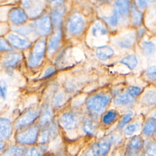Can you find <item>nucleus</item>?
<instances>
[{"label":"nucleus","instance_id":"nucleus-1","mask_svg":"<svg viewBox=\"0 0 156 156\" xmlns=\"http://www.w3.org/2000/svg\"><path fill=\"white\" fill-rule=\"evenodd\" d=\"M110 98L107 94H96L90 97L86 101L87 109L91 113V115L97 117L106 108Z\"/></svg>","mask_w":156,"mask_h":156},{"label":"nucleus","instance_id":"nucleus-2","mask_svg":"<svg viewBox=\"0 0 156 156\" xmlns=\"http://www.w3.org/2000/svg\"><path fill=\"white\" fill-rule=\"evenodd\" d=\"M39 130L38 125H31L23 128L16 135V140L21 144H32L38 140Z\"/></svg>","mask_w":156,"mask_h":156},{"label":"nucleus","instance_id":"nucleus-3","mask_svg":"<svg viewBox=\"0 0 156 156\" xmlns=\"http://www.w3.org/2000/svg\"><path fill=\"white\" fill-rule=\"evenodd\" d=\"M39 112L37 110L29 109L16 119L15 123V127L17 129H22L30 126L39 117Z\"/></svg>","mask_w":156,"mask_h":156},{"label":"nucleus","instance_id":"nucleus-4","mask_svg":"<svg viewBox=\"0 0 156 156\" xmlns=\"http://www.w3.org/2000/svg\"><path fill=\"white\" fill-rule=\"evenodd\" d=\"M45 48V40H40L36 43L29 59V65L30 67H35L40 63L44 55Z\"/></svg>","mask_w":156,"mask_h":156},{"label":"nucleus","instance_id":"nucleus-5","mask_svg":"<svg viewBox=\"0 0 156 156\" xmlns=\"http://www.w3.org/2000/svg\"><path fill=\"white\" fill-rule=\"evenodd\" d=\"M42 129L38 137V142L41 144H44L53 140L58 133V126L54 122H52L49 125Z\"/></svg>","mask_w":156,"mask_h":156},{"label":"nucleus","instance_id":"nucleus-6","mask_svg":"<svg viewBox=\"0 0 156 156\" xmlns=\"http://www.w3.org/2000/svg\"><path fill=\"white\" fill-rule=\"evenodd\" d=\"M34 30L40 35H46L51 30V23L49 16L47 15H43L37 20L33 25Z\"/></svg>","mask_w":156,"mask_h":156},{"label":"nucleus","instance_id":"nucleus-7","mask_svg":"<svg viewBox=\"0 0 156 156\" xmlns=\"http://www.w3.org/2000/svg\"><path fill=\"white\" fill-rule=\"evenodd\" d=\"M144 141L143 138L138 135H135L128 143L126 152L127 155H138L144 148Z\"/></svg>","mask_w":156,"mask_h":156},{"label":"nucleus","instance_id":"nucleus-8","mask_svg":"<svg viewBox=\"0 0 156 156\" xmlns=\"http://www.w3.org/2000/svg\"><path fill=\"white\" fill-rule=\"evenodd\" d=\"M60 122L66 130L74 129L79 123V116L71 112H65L60 117Z\"/></svg>","mask_w":156,"mask_h":156},{"label":"nucleus","instance_id":"nucleus-9","mask_svg":"<svg viewBox=\"0 0 156 156\" xmlns=\"http://www.w3.org/2000/svg\"><path fill=\"white\" fill-rule=\"evenodd\" d=\"M84 25L85 22L83 17L79 14L76 13L69 19L68 24V30L72 34H78L82 32Z\"/></svg>","mask_w":156,"mask_h":156},{"label":"nucleus","instance_id":"nucleus-10","mask_svg":"<svg viewBox=\"0 0 156 156\" xmlns=\"http://www.w3.org/2000/svg\"><path fill=\"white\" fill-rule=\"evenodd\" d=\"M130 2L129 0H115L113 13L116 15L118 20L125 19L129 12Z\"/></svg>","mask_w":156,"mask_h":156},{"label":"nucleus","instance_id":"nucleus-11","mask_svg":"<svg viewBox=\"0 0 156 156\" xmlns=\"http://www.w3.org/2000/svg\"><path fill=\"white\" fill-rule=\"evenodd\" d=\"M112 145L109 136H107L94 143L91 148L99 155L106 156L110 150Z\"/></svg>","mask_w":156,"mask_h":156},{"label":"nucleus","instance_id":"nucleus-12","mask_svg":"<svg viewBox=\"0 0 156 156\" xmlns=\"http://www.w3.org/2000/svg\"><path fill=\"white\" fill-rule=\"evenodd\" d=\"M97 129L98 122L96 116L90 115L83 118L82 121V129L86 134L93 135L96 132Z\"/></svg>","mask_w":156,"mask_h":156},{"label":"nucleus","instance_id":"nucleus-13","mask_svg":"<svg viewBox=\"0 0 156 156\" xmlns=\"http://www.w3.org/2000/svg\"><path fill=\"white\" fill-rule=\"evenodd\" d=\"M53 119V112L51 107L46 105L43 107L40 115H39V127L43 129L49 125Z\"/></svg>","mask_w":156,"mask_h":156},{"label":"nucleus","instance_id":"nucleus-14","mask_svg":"<svg viewBox=\"0 0 156 156\" xmlns=\"http://www.w3.org/2000/svg\"><path fill=\"white\" fill-rule=\"evenodd\" d=\"M7 40L10 45L18 49H26L30 45V42L27 40L13 33L9 34L8 35Z\"/></svg>","mask_w":156,"mask_h":156},{"label":"nucleus","instance_id":"nucleus-15","mask_svg":"<svg viewBox=\"0 0 156 156\" xmlns=\"http://www.w3.org/2000/svg\"><path fill=\"white\" fill-rule=\"evenodd\" d=\"M135 35L133 32H127L122 34L116 38V43L121 48H130L135 41Z\"/></svg>","mask_w":156,"mask_h":156},{"label":"nucleus","instance_id":"nucleus-16","mask_svg":"<svg viewBox=\"0 0 156 156\" xmlns=\"http://www.w3.org/2000/svg\"><path fill=\"white\" fill-rule=\"evenodd\" d=\"M10 21L15 24H21L24 23L27 20V15L21 9L14 8L9 13Z\"/></svg>","mask_w":156,"mask_h":156},{"label":"nucleus","instance_id":"nucleus-17","mask_svg":"<svg viewBox=\"0 0 156 156\" xmlns=\"http://www.w3.org/2000/svg\"><path fill=\"white\" fill-rule=\"evenodd\" d=\"M21 59V55L18 52H10L7 54L2 60V66L4 68H12L17 65Z\"/></svg>","mask_w":156,"mask_h":156},{"label":"nucleus","instance_id":"nucleus-18","mask_svg":"<svg viewBox=\"0 0 156 156\" xmlns=\"http://www.w3.org/2000/svg\"><path fill=\"white\" fill-rule=\"evenodd\" d=\"M12 132L10 121L5 118H0V140L8 139Z\"/></svg>","mask_w":156,"mask_h":156},{"label":"nucleus","instance_id":"nucleus-19","mask_svg":"<svg viewBox=\"0 0 156 156\" xmlns=\"http://www.w3.org/2000/svg\"><path fill=\"white\" fill-rule=\"evenodd\" d=\"M96 54L99 59L101 60H107L113 55L114 51L111 47L104 45L99 46L96 48Z\"/></svg>","mask_w":156,"mask_h":156},{"label":"nucleus","instance_id":"nucleus-20","mask_svg":"<svg viewBox=\"0 0 156 156\" xmlns=\"http://www.w3.org/2000/svg\"><path fill=\"white\" fill-rule=\"evenodd\" d=\"M156 122L155 117H151L147 119L144 123L143 127V133L147 137L152 136L155 132Z\"/></svg>","mask_w":156,"mask_h":156},{"label":"nucleus","instance_id":"nucleus-21","mask_svg":"<svg viewBox=\"0 0 156 156\" xmlns=\"http://www.w3.org/2000/svg\"><path fill=\"white\" fill-rule=\"evenodd\" d=\"M64 13V8L62 7H57L55 9L51 14V19L52 23L55 28L58 30L59 29L62 21V16Z\"/></svg>","mask_w":156,"mask_h":156},{"label":"nucleus","instance_id":"nucleus-22","mask_svg":"<svg viewBox=\"0 0 156 156\" xmlns=\"http://www.w3.org/2000/svg\"><path fill=\"white\" fill-rule=\"evenodd\" d=\"M118 114L115 110H109L102 117V123L105 126L112 125L118 119Z\"/></svg>","mask_w":156,"mask_h":156},{"label":"nucleus","instance_id":"nucleus-23","mask_svg":"<svg viewBox=\"0 0 156 156\" xmlns=\"http://www.w3.org/2000/svg\"><path fill=\"white\" fill-rule=\"evenodd\" d=\"M156 93L155 90H148L143 95L141 102L146 105H152L155 104Z\"/></svg>","mask_w":156,"mask_h":156},{"label":"nucleus","instance_id":"nucleus-24","mask_svg":"<svg viewBox=\"0 0 156 156\" xmlns=\"http://www.w3.org/2000/svg\"><path fill=\"white\" fill-rule=\"evenodd\" d=\"M133 99L127 93H124L116 96L113 100V102L118 106H126L132 103Z\"/></svg>","mask_w":156,"mask_h":156},{"label":"nucleus","instance_id":"nucleus-25","mask_svg":"<svg viewBox=\"0 0 156 156\" xmlns=\"http://www.w3.org/2000/svg\"><path fill=\"white\" fill-rule=\"evenodd\" d=\"M61 38V32L60 30H58L55 34L51 38L48 44V52L50 54L54 53L59 45L60 40Z\"/></svg>","mask_w":156,"mask_h":156},{"label":"nucleus","instance_id":"nucleus-26","mask_svg":"<svg viewBox=\"0 0 156 156\" xmlns=\"http://www.w3.org/2000/svg\"><path fill=\"white\" fill-rule=\"evenodd\" d=\"M44 144L40 146H31L24 151V156H41L43 152L46 150Z\"/></svg>","mask_w":156,"mask_h":156},{"label":"nucleus","instance_id":"nucleus-27","mask_svg":"<svg viewBox=\"0 0 156 156\" xmlns=\"http://www.w3.org/2000/svg\"><path fill=\"white\" fill-rule=\"evenodd\" d=\"M24 149L19 146H13L7 148L0 156H22Z\"/></svg>","mask_w":156,"mask_h":156},{"label":"nucleus","instance_id":"nucleus-28","mask_svg":"<svg viewBox=\"0 0 156 156\" xmlns=\"http://www.w3.org/2000/svg\"><path fill=\"white\" fill-rule=\"evenodd\" d=\"M108 31L104 26L100 22H96L92 27L91 34L95 37H100L107 34Z\"/></svg>","mask_w":156,"mask_h":156},{"label":"nucleus","instance_id":"nucleus-29","mask_svg":"<svg viewBox=\"0 0 156 156\" xmlns=\"http://www.w3.org/2000/svg\"><path fill=\"white\" fill-rule=\"evenodd\" d=\"M141 128V124L139 122H133L127 124L123 129L124 135L126 136H132L136 132L138 131Z\"/></svg>","mask_w":156,"mask_h":156},{"label":"nucleus","instance_id":"nucleus-30","mask_svg":"<svg viewBox=\"0 0 156 156\" xmlns=\"http://www.w3.org/2000/svg\"><path fill=\"white\" fill-rule=\"evenodd\" d=\"M43 9V5L41 2H37L34 4H31L27 8L28 15L30 17L38 16L42 12Z\"/></svg>","mask_w":156,"mask_h":156},{"label":"nucleus","instance_id":"nucleus-31","mask_svg":"<svg viewBox=\"0 0 156 156\" xmlns=\"http://www.w3.org/2000/svg\"><path fill=\"white\" fill-rule=\"evenodd\" d=\"M121 63L126 65L130 69L132 70L136 68L138 64L137 58L135 55H128L121 59Z\"/></svg>","mask_w":156,"mask_h":156},{"label":"nucleus","instance_id":"nucleus-32","mask_svg":"<svg viewBox=\"0 0 156 156\" xmlns=\"http://www.w3.org/2000/svg\"><path fill=\"white\" fill-rule=\"evenodd\" d=\"M144 152L143 156H156L155 154V143L154 141L147 140L144 141Z\"/></svg>","mask_w":156,"mask_h":156},{"label":"nucleus","instance_id":"nucleus-33","mask_svg":"<svg viewBox=\"0 0 156 156\" xmlns=\"http://www.w3.org/2000/svg\"><path fill=\"white\" fill-rule=\"evenodd\" d=\"M141 48L144 54L146 55H150L154 53L155 46L154 42L151 41H144L141 43Z\"/></svg>","mask_w":156,"mask_h":156},{"label":"nucleus","instance_id":"nucleus-34","mask_svg":"<svg viewBox=\"0 0 156 156\" xmlns=\"http://www.w3.org/2000/svg\"><path fill=\"white\" fill-rule=\"evenodd\" d=\"M133 113L131 111L128 112L127 113H126L121 118V120L119 122L118 126V128L119 130H121L122 129H123L127 124L129 123V122L130 121V120L133 118Z\"/></svg>","mask_w":156,"mask_h":156},{"label":"nucleus","instance_id":"nucleus-35","mask_svg":"<svg viewBox=\"0 0 156 156\" xmlns=\"http://www.w3.org/2000/svg\"><path fill=\"white\" fill-rule=\"evenodd\" d=\"M132 16L133 24L136 26H140L141 24L142 14L134 6L132 8Z\"/></svg>","mask_w":156,"mask_h":156},{"label":"nucleus","instance_id":"nucleus-36","mask_svg":"<svg viewBox=\"0 0 156 156\" xmlns=\"http://www.w3.org/2000/svg\"><path fill=\"white\" fill-rule=\"evenodd\" d=\"M14 30L20 34L27 35L30 33L32 30H34V27H33V26H31V25H26L23 26L15 27Z\"/></svg>","mask_w":156,"mask_h":156},{"label":"nucleus","instance_id":"nucleus-37","mask_svg":"<svg viewBox=\"0 0 156 156\" xmlns=\"http://www.w3.org/2000/svg\"><path fill=\"white\" fill-rule=\"evenodd\" d=\"M126 93H127L130 96H131L133 98H135L137 96H138L141 93V89L138 87L135 86H131L127 88L126 91Z\"/></svg>","mask_w":156,"mask_h":156},{"label":"nucleus","instance_id":"nucleus-38","mask_svg":"<svg viewBox=\"0 0 156 156\" xmlns=\"http://www.w3.org/2000/svg\"><path fill=\"white\" fill-rule=\"evenodd\" d=\"M12 49L10 43L4 38H0V52L10 51Z\"/></svg>","mask_w":156,"mask_h":156},{"label":"nucleus","instance_id":"nucleus-39","mask_svg":"<svg viewBox=\"0 0 156 156\" xmlns=\"http://www.w3.org/2000/svg\"><path fill=\"white\" fill-rule=\"evenodd\" d=\"M112 144H119L122 142V138L119 134L113 133L108 136Z\"/></svg>","mask_w":156,"mask_h":156},{"label":"nucleus","instance_id":"nucleus-40","mask_svg":"<svg viewBox=\"0 0 156 156\" xmlns=\"http://www.w3.org/2000/svg\"><path fill=\"white\" fill-rule=\"evenodd\" d=\"M146 75L150 79L155 80L156 76V68L155 65L149 66L146 71Z\"/></svg>","mask_w":156,"mask_h":156},{"label":"nucleus","instance_id":"nucleus-41","mask_svg":"<svg viewBox=\"0 0 156 156\" xmlns=\"http://www.w3.org/2000/svg\"><path fill=\"white\" fill-rule=\"evenodd\" d=\"M64 102V96L62 93H58L54 98V104L57 107L60 106Z\"/></svg>","mask_w":156,"mask_h":156},{"label":"nucleus","instance_id":"nucleus-42","mask_svg":"<svg viewBox=\"0 0 156 156\" xmlns=\"http://www.w3.org/2000/svg\"><path fill=\"white\" fill-rule=\"evenodd\" d=\"M118 21V19L114 13H113V14H112V15L108 18V23L112 26H115L117 24Z\"/></svg>","mask_w":156,"mask_h":156},{"label":"nucleus","instance_id":"nucleus-43","mask_svg":"<svg viewBox=\"0 0 156 156\" xmlns=\"http://www.w3.org/2000/svg\"><path fill=\"white\" fill-rule=\"evenodd\" d=\"M149 0H135L136 6L141 10H143L147 5Z\"/></svg>","mask_w":156,"mask_h":156},{"label":"nucleus","instance_id":"nucleus-44","mask_svg":"<svg viewBox=\"0 0 156 156\" xmlns=\"http://www.w3.org/2000/svg\"><path fill=\"white\" fill-rule=\"evenodd\" d=\"M7 91L6 85L2 82H0V96L2 98H5L6 97Z\"/></svg>","mask_w":156,"mask_h":156},{"label":"nucleus","instance_id":"nucleus-45","mask_svg":"<svg viewBox=\"0 0 156 156\" xmlns=\"http://www.w3.org/2000/svg\"><path fill=\"white\" fill-rule=\"evenodd\" d=\"M55 72V69L53 67H49L47 68V69L45 71V73L44 74L43 77H46L49 76L50 75L52 74Z\"/></svg>","mask_w":156,"mask_h":156},{"label":"nucleus","instance_id":"nucleus-46","mask_svg":"<svg viewBox=\"0 0 156 156\" xmlns=\"http://www.w3.org/2000/svg\"><path fill=\"white\" fill-rule=\"evenodd\" d=\"M83 156H100L97 154L91 147L84 154Z\"/></svg>","mask_w":156,"mask_h":156},{"label":"nucleus","instance_id":"nucleus-47","mask_svg":"<svg viewBox=\"0 0 156 156\" xmlns=\"http://www.w3.org/2000/svg\"><path fill=\"white\" fill-rule=\"evenodd\" d=\"M112 156H124V151H123V150L117 149L116 151H115L113 152Z\"/></svg>","mask_w":156,"mask_h":156},{"label":"nucleus","instance_id":"nucleus-48","mask_svg":"<svg viewBox=\"0 0 156 156\" xmlns=\"http://www.w3.org/2000/svg\"><path fill=\"white\" fill-rule=\"evenodd\" d=\"M33 0H23V2H22V4H23V6L26 8V9H27L29 5L32 4V1Z\"/></svg>","mask_w":156,"mask_h":156},{"label":"nucleus","instance_id":"nucleus-49","mask_svg":"<svg viewBox=\"0 0 156 156\" xmlns=\"http://www.w3.org/2000/svg\"><path fill=\"white\" fill-rule=\"evenodd\" d=\"M52 4H59L61 3L62 2H63L64 0H48Z\"/></svg>","mask_w":156,"mask_h":156},{"label":"nucleus","instance_id":"nucleus-50","mask_svg":"<svg viewBox=\"0 0 156 156\" xmlns=\"http://www.w3.org/2000/svg\"><path fill=\"white\" fill-rule=\"evenodd\" d=\"M5 147V143L2 141L0 140V151L2 150Z\"/></svg>","mask_w":156,"mask_h":156},{"label":"nucleus","instance_id":"nucleus-51","mask_svg":"<svg viewBox=\"0 0 156 156\" xmlns=\"http://www.w3.org/2000/svg\"><path fill=\"white\" fill-rule=\"evenodd\" d=\"M102 2H109L110 0H101Z\"/></svg>","mask_w":156,"mask_h":156},{"label":"nucleus","instance_id":"nucleus-52","mask_svg":"<svg viewBox=\"0 0 156 156\" xmlns=\"http://www.w3.org/2000/svg\"><path fill=\"white\" fill-rule=\"evenodd\" d=\"M127 156H138V155H127Z\"/></svg>","mask_w":156,"mask_h":156}]
</instances>
